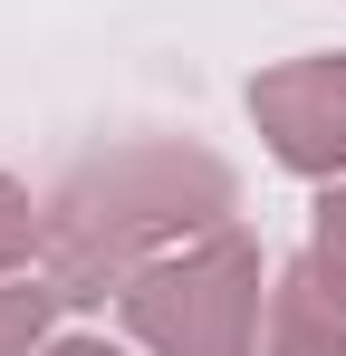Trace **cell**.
Listing matches in <instances>:
<instances>
[{
  "mask_svg": "<svg viewBox=\"0 0 346 356\" xmlns=\"http://www.w3.org/2000/svg\"><path fill=\"white\" fill-rule=\"evenodd\" d=\"M49 308H58V280H0V356H29L49 337Z\"/></svg>",
  "mask_w": 346,
  "mask_h": 356,
  "instance_id": "cell-5",
  "label": "cell"
},
{
  "mask_svg": "<svg viewBox=\"0 0 346 356\" xmlns=\"http://www.w3.org/2000/svg\"><path fill=\"white\" fill-rule=\"evenodd\" d=\"M308 250L346 270V183H327V202H318V232H308Z\"/></svg>",
  "mask_w": 346,
  "mask_h": 356,
  "instance_id": "cell-7",
  "label": "cell"
},
{
  "mask_svg": "<svg viewBox=\"0 0 346 356\" xmlns=\"http://www.w3.org/2000/svg\"><path fill=\"white\" fill-rule=\"evenodd\" d=\"M39 356H115V347H97V337H58V347H39Z\"/></svg>",
  "mask_w": 346,
  "mask_h": 356,
  "instance_id": "cell-8",
  "label": "cell"
},
{
  "mask_svg": "<svg viewBox=\"0 0 346 356\" xmlns=\"http://www.w3.org/2000/svg\"><path fill=\"white\" fill-rule=\"evenodd\" d=\"M240 212V183L202 145H115L106 164H77L67 193L49 202V280L58 298H106L164 250L222 232Z\"/></svg>",
  "mask_w": 346,
  "mask_h": 356,
  "instance_id": "cell-1",
  "label": "cell"
},
{
  "mask_svg": "<svg viewBox=\"0 0 346 356\" xmlns=\"http://www.w3.org/2000/svg\"><path fill=\"white\" fill-rule=\"evenodd\" d=\"M39 250H49V202H29L19 183L0 174V280H10V270H29Z\"/></svg>",
  "mask_w": 346,
  "mask_h": 356,
  "instance_id": "cell-6",
  "label": "cell"
},
{
  "mask_svg": "<svg viewBox=\"0 0 346 356\" xmlns=\"http://www.w3.org/2000/svg\"><path fill=\"white\" fill-rule=\"evenodd\" d=\"M115 298H125V337L145 356H250L260 347V241L222 222L164 250L154 270H135Z\"/></svg>",
  "mask_w": 346,
  "mask_h": 356,
  "instance_id": "cell-2",
  "label": "cell"
},
{
  "mask_svg": "<svg viewBox=\"0 0 346 356\" xmlns=\"http://www.w3.org/2000/svg\"><path fill=\"white\" fill-rule=\"evenodd\" d=\"M250 116L288 174H346V58H279L250 77Z\"/></svg>",
  "mask_w": 346,
  "mask_h": 356,
  "instance_id": "cell-3",
  "label": "cell"
},
{
  "mask_svg": "<svg viewBox=\"0 0 346 356\" xmlns=\"http://www.w3.org/2000/svg\"><path fill=\"white\" fill-rule=\"evenodd\" d=\"M270 356H346V270L298 250L270 280Z\"/></svg>",
  "mask_w": 346,
  "mask_h": 356,
  "instance_id": "cell-4",
  "label": "cell"
}]
</instances>
